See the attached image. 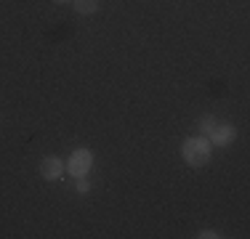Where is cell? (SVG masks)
<instances>
[{
  "label": "cell",
  "mask_w": 250,
  "mask_h": 239,
  "mask_svg": "<svg viewBox=\"0 0 250 239\" xmlns=\"http://www.w3.org/2000/svg\"><path fill=\"white\" fill-rule=\"evenodd\" d=\"M64 173H67V162H64L59 154H45V157L40 159V176H43L45 181H59Z\"/></svg>",
  "instance_id": "obj_3"
},
{
  "label": "cell",
  "mask_w": 250,
  "mask_h": 239,
  "mask_svg": "<svg viewBox=\"0 0 250 239\" xmlns=\"http://www.w3.org/2000/svg\"><path fill=\"white\" fill-rule=\"evenodd\" d=\"M51 3H56V5H64V3H72V0H51Z\"/></svg>",
  "instance_id": "obj_9"
},
{
  "label": "cell",
  "mask_w": 250,
  "mask_h": 239,
  "mask_svg": "<svg viewBox=\"0 0 250 239\" xmlns=\"http://www.w3.org/2000/svg\"><path fill=\"white\" fill-rule=\"evenodd\" d=\"M234 139H237V128L229 122H218L210 130V136H208L210 146H229V143H234Z\"/></svg>",
  "instance_id": "obj_4"
},
{
  "label": "cell",
  "mask_w": 250,
  "mask_h": 239,
  "mask_svg": "<svg viewBox=\"0 0 250 239\" xmlns=\"http://www.w3.org/2000/svg\"><path fill=\"white\" fill-rule=\"evenodd\" d=\"M91 167H93V152L91 149H75L72 154L67 157V173L72 178H83V176H88L91 173Z\"/></svg>",
  "instance_id": "obj_2"
},
{
  "label": "cell",
  "mask_w": 250,
  "mask_h": 239,
  "mask_svg": "<svg viewBox=\"0 0 250 239\" xmlns=\"http://www.w3.org/2000/svg\"><path fill=\"white\" fill-rule=\"evenodd\" d=\"M75 191L77 194H88V191H91V181H88V176H83V178H75Z\"/></svg>",
  "instance_id": "obj_7"
},
{
  "label": "cell",
  "mask_w": 250,
  "mask_h": 239,
  "mask_svg": "<svg viewBox=\"0 0 250 239\" xmlns=\"http://www.w3.org/2000/svg\"><path fill=\"white\" fill-rule=\"evenodd\" d=\"M72 8L80 16H93L99 11V0H72Z\"/></svg>",
  "instance_id": "obj_5"
},
{
  "label": "cell",
  "mask_w": 250,
  "mask_h": 239,
  "mask_svg": "<svg viewBox=\"0 0 250 239\" xmlns=\"http://www.w3.org/2000/svg\"><path fill=\"white\" fill-rule=\"evenodd\" d=\"M197 237H200V239H218V237H221V234H218L216 229H205V231H200Z\"/></svg>",
  "instance_id": "obj_8"
},
{
  "label": "cell",
  "mask_w": 250,
  "mask_h": 239,
  "mask_svg": "<svg viewBox=\"0 0 250 239\" xmlns=\"http://www.w3.org/2000/svg\"><path fill=\"white\" fill-rule=\"evenodd\" d=\"M197 125H200V136H205V139H208V136H210V130L218 125V120L213 117V115H202Z\"/></svg>",
  "instance_id": "obj_6"
},
{
  "label": "cell",
  "mask_w": 250,
  "mask_h": 239,
  "mask_svg": "<svg viewBox=\"0 0 250 239\" xmlns=\"http://www.w3.org/2000/svg\"><path fill=\"white\" fill-rule=\"evenodd\" d=\"M210 149L213 146L205 136H189V139H184V143H181V159L192 167V170H197V167H205L210 162Z\"/></svg>",
  "instance_id": "obj_1"
}]
</instances>
